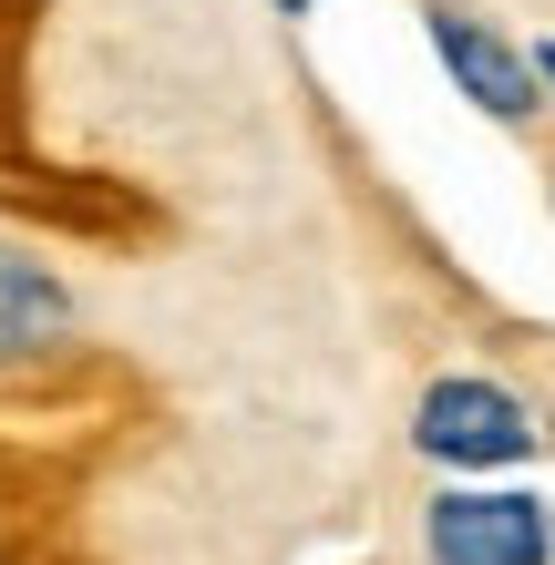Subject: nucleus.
Here are the masks:
<instances>
[{"mask_svg":"<svg viewBox=\"0 0 555 565\" xmlns=\"http://www.w3.org/2000/svg\"><path fill=\"white\" fill-rule=\"evenodd\" d=\"M421 555L433 565H555V514L514 483H452L421 514Z\"/></svg>","mask_w":555,"mask_h":565,"instance_id":"2","label":"nucleus"},{"mask_svg":"<svg viewBox=\"0 0 555 565\" xmlns=\"http://www.w3.org/2000/svg\"><path fill=\"white\" fill-rule=\"evenodd\" d=\"M278 11H309V0H278Z\"/></svg>","mask_w":555,"mask_h":565,"instance_id":"6","label":"nucleus"},{"mask_svg":"<svg viewBox=\"0 0 555 565\" xmlns=\"http://www.w3.org/2000/svg\"><path fill=\"white\" fill-rule=\"evenodd\" d=\"M535 83H555V42H545V52H535Z\"/></svg>","mask_w":555,"mask_h":565,"instance_id":"5","label":"nucleus"},{"mask_svg":"<svg viewBox=\"0 0 555 565\" xmlns=\"http://www.w3.org/2000/svg\"><path fill=\"white\" fill-rule=\"evenodd\" d=\"M433 52H442V73L473 93L494 124H525L535 114V62L514 52V42H494L483 21H463V11H433Z\"/></svg>","mask_w":555,"mask_h":565,"instance_id":"3","label":"nucleus"},{"mask_svg":"<svg viewBox=\"0 0 555 565\" xmlns=\"http://www.w3.org/2000/svg\"><path fill=\"white\" fill-rule=\"evenodd\" d=\"M62 340H73V288H62L31 247L0 237V371H11V360L62 350Z\"/></svg>","mask_w":555,"mask_h":565,"instance_id":"4","label":"nucleus"},{"mask_svg":"<svg viewBox=\"0 0 555 565\" xmlns=\"http://www.w3.org/2000/svg\"><path fill=\"white\" fill-rule=\"evenodd\" d=\"M535 443H545L535 412L514 402L504 381H473V371L433 381V391H421V412H412V452H421V462H442V473H463V483L535 462Z\"/></svg>","mask_w":555,"mask_h":565,"instance_id":"1","label":"nucleus"}]
</instances>
